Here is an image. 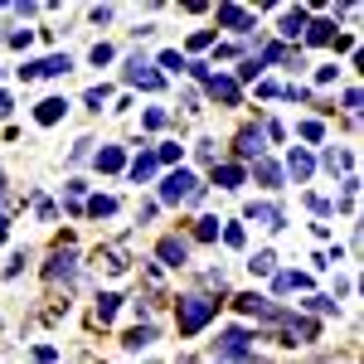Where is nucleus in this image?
Wrapping results in <instances>:
<instances>
[{
  "label": "nucleus",
  "instance_id": "nucleus-1",
  "mask_svg": "<svg viewBox=\"0 0 364 364\" xmlns=\"http://www.w3.org/2000/svg\"><path fill=\"white\" fill-rule=\"evenodd\" d=\"M214 311H219V301H209V296H180V306H175L180 335H194V330H204V326L214 321Z\"/></svg>",
  "mask_w": 364,
  "mask_h": 364
},
{
  "label": "nucleus",
  "instance_id": "nucleus-2",
  "mask_svg": "<svg viewBox=\"0 0 364 364\" xmlns=\"http://www.w3.org/2000/svg\"><path fill=\"white\" fill-rule=\"evenodd\" d=\"M204 199V185L190 175V170H170L166 185H161V204H199Z\"/></svg>",
  "mask_w": 364,
  "mask_h": 364
},
{
  "label": "nucleus",
  "instance_id": "nucleus-3",
  "mask_svg": "<svg viewBox=\"0 0 364 364\" xmlns=\"http://www.w3.org/2000/svg\"><path fill=\"white\" fill-rule=\"evenodd\" d=\"M127 83H131V88H146V92H161V88H166V78L155 73V68H151V64H146L141 54H136V59L127 64Z\"/></svg>",
  "mask_w": 364,
  "mask_h": 364
},
{
  "label": "nucleus",
  "instance_id": "nucleus-4",
  "mask_svg": "<svg viewBox=\"0 0 364 364\" xmlns=\"http://www.w3.org/2000/svg\"><path fill=\"white\" fill-rule=\"evenodd\" d=\"M233 151L243 155V161H263V151H268V136H263V127H243Z\"/></svg>",
  "mask_w": 364,
  "mask_h": 364
},
{
  "label": "nucleus",
  "instance_id": "nucleus-5",
  "mask_svg": "<svg viewBox=\"0 0 364 364\" xmlns=\"http://www.w3.org/2000/svg\"><path fill=\"white\" fill-rule=\"evenodd\" d=\"M73 64H68V54H54V59H39V64H25L20 68V78H64Z\"/></svg>",
  "mask_w": 364,
  "mask_h": 364
},
{
  "label": "nucleus",
  "instance_id": "nucleus-6",
  "mask_svg": "<svg viewBox=\"0 0 364 364\" xmlns=\"http://www.w3.org/2000/svg\"><path fill=\"white\" fill-rule=\"evenodd\" d=\"M78 272V257H73V248H59L54 257H49V268H44V277L49 282H68Z\"/></svg>",
  "mask_w": 364,
  "mask_h": 364
},
{
  "label": "nucleus",
  "instance_id": "nucleus-7",
  "mask_svg": "<svg viewBox=\"0 0 364 364\" xmlns=\"http://www.w3.org/2000/svg\"><path fill=\"white\" fill-rule=\"evenodd\" d=\"M233 306H238V311H248V316H263V321H282V311H277L268 296H257V291H248V296H233Z\"/></svg>",
  "mask_w": 364,
  "mask_h": 364
},
{
  "label": "nucleus",
  "instance_id": "nucleus-8",
  "mask_svg": "<svg viewBox=\"0 0 364 364\" xmlns=\"http://www.w3.org/2000/svg\"><path fill=\"white\" fill-rule=\"evenodd\" d=\"M248 330L243 326H233V330H224V340H219V359H248Z\"/></svg>",
  "mask_w": 364,
  "mask_h": 364
},
{
  "label": "nucleus",
  "instance_id": "nucleus-9",
  "mask_svg": "<svg viewBox=\"0 0 364 364\" xmlns=\"http://www.w3.org/2000/svg\"><path fill=\"white\" fill-rule=\"evenodd\" d=\"M204 88H209V97H214V102H224V107H238V83H233V78L209 73V78H204Z\"/></svg>",
  "mask_w": 364,
  "mask_h": 364
},
{
  "label": "nucleus",
  "instance_id": "nucleus-10",
  "mask_svg": "<svg viewBox=\"0 0 364 364\" xmlns=\"http://www.w3.org/2000/svg\"><path fill=\"white\" fill-rule=\"evenodd\" d=\"M219 25H224V29H252V10H243V5H219Z\"/></svg>",
  "mask_w": 364,
  "mask_h": 364
},
{
  "label": "nucleus",
  "instance_id": "nucleus-11",
  "mask_svg": "<svg viewBox=\"0 0 364 364\" xmlns=\"http://www.w3.org/2000/svg\"><path fill=\"white\" fill-rule=\"evenodd\" d=\"M155 252H161V263H166V268H180L185 257H190L185 238H161V248H155Z\"/></svg>",
  "mask_w": 364,
  "mask_h": 364
},
{
  "label": "nucleus",
  "instance_id": "nucleus-12",
  "mask_svg": "<svg viewBox=\"0 0 364 364\" xmlns=\"http://www.w3.org/2000/svg\"><path fill=\"white\" fill-rule=\"evenodd\" d=\"M122 166H127V151H122V146H102V151H97V170H102V175H117Z\"/></svg>",
  "mask_w": 364,
  "mask_h": 364
},
{
  "label": "nucleus",
  "instance_id": "nucleus-13",
  "mask_svg": "<svg viewBox=\"0 0 364 364\" xmlns=\"http://www.w3.org/2000/svg\"><path fill=\"white\" fill-rule=\"evenodd\" d=\"M248 219H252V224H263V229H282V224H287L277 204H252V209H248Z\"/></svg>",
  "mask_w": 364,
  "mask_h": 364
},
{
  "label": "nucleus",
  "instance_id": "nucleus-14",
  "mask_svg": "<svg viewBox=\"0 0 364 364\" xmlns=\"http://www.w3.org/2000/svg\"><path fill=\"white\" fill-rule=\"evenodd\" d=\"M287 170H291V180L301 185V180H311V170H316V161H311V155H306V151L296 146V151L287 155Z\"/></svg>",
  "mask_w": 364,
  "mask_h": 364
},
{
  "label": "nucleus",
  "instance_id": "nucleus-15",
  "mask_svg": "<svg viewBox=\"0 0 364 364\" xmlns=\"http://www.w3.org/2000/svg\"><path fill=\"white\" fill-rule=\"evenodd\" d=\"M64 112H68V102H64V97H44L34 117H39V127H54V122H59Z\"/></svg>",
  "mask_w": 364,
  "mask_h": 364
},
{
  "label": "nucleus",
  "instance_id": "nucleus-16",
  "mask_svg": "<svg viewBox=\"0 0 364 364\" xmlns=\"http://www.w3.org/2000/svg\"><path fill=\"white\" fill-rule=\"evenodd\" d=\"M306 25H311V15H306V5H296V10H287V15H282V34H287V39H296V34H306Z\"/></svg>",
  "mask_w": 364,
  "mask_h": 364
},
{
  "label": "nucleus",
  "instance_id": "nucleus-17",
  "mask_svg": "<svg viewBox=\"0 0 364 364\" xmlns=\"http://www.w3.org/2000/svg\"><path fill=\"white\" fill-rule=\"evenodd\" d=\"M127 170H131V180H136V185H146V180L155 175V151H141V155H136V161H131Z\"/></svg>",
  "mask_w": 364,
  "mask_h": 364
},
{
  "label": "nucleus",
  "instance_id": "nucleus-18",
  "mask_svg": "<svg viewBox=\"0 0 364 364\" xmlns=\"http://www.w3.org/2000/svg\"><path fill=\"white\" fill-rule=\"evenodd\" d=\"M335 39V20H311L306 25V44H330Z\"/></svg>",
  "mask_w": 364,
  "mask_h": 364
},
{
  "label": "nucleus",
  "instance_id": "nucleus-19",
  "mask_svg": "<svg viewBox=\"0 0 364 364\" xmlns=\"http://www.w3.org/2000/svg\"><path fill=\"white\" fill-rule=\"evenodd\" d=\"M214 185L219 190H238L243 185V166H214Z\"/></svg>",
  "mask_w": 364,
  "mask_h": 364
},
{
  "label": "nucleus",
  "instance_id": "nucleus-20",
  "mask_svg": "<svg viewBox=\"0 0 364 364\" xmlns=\"http://www.w3.org/2000/svg\"><path fill=\"white\" fill-rule=\"evenodd\" d=\"M272 287H277V291H306V287H311V277H306V272H277V277H272Z\"/></svg>",
  "mask_w": 364,
  "mask_h": 364
},
{
  "label": "nucleus",
  "instance_id": "nucleus-21",
  "mask_svg": "<svg viewBox=\"0 0 364 364\" xmlns=\"http://www.w3.org/2000/svg\"><path fill=\"white\" fill-rule=\"evenodd\" d=\"M306 340H316V326L311 321H287V345H306Z\"/></svg>",
  "mask_w": 364,
  "mask_h": 364
},
{
  "label": "nucleus",
  "instance_id": "nucleus-22",
  "mask_svg": "<svg viewBox=\"0 0 364 364\" xmlns=\"http://www.w3.org/2000/svg\"><path fill=\"white\" fill-rule=\"evenodd\" d=\"M350 166H354L350 151H326V170H330V175H350Z\"/></svg>",
  "mask_w": 364,
  "mask_h": 364
},
{
  "label": "nucleus",
  "instance_id": "nucleus-23",
  "mask_svg": "<svg viewBox=\"0 0 364 364\" xmlns=\"http://www.w3.org/2000/svg\"><path fill=\"white\" fill-rule=\"evenodd\" d=\"M151 340H155V330H151V326H136V330H127V335H122V345H127V350H146Z\"/></svg>",
  "mask_w": 364,
  "mask_h": 364
},
{
  "label": "nucleus",
  "instance_id": "nucleus-24",
  "mask_svg": "<svg viewBox=\"0 0 364 364\" xmlns=\"http://www.w3.org/2000/svg\"><path fill=\"white\" fill-rule=\"evenodd\" d=\"M88 214H92V219H107V214H117V199H112V194H97V199H88Z\"/></svg>",
  "mask_w": 364,
  "mask_h": 364
},
{
  "label": "nucleus",
  "instance_id": "nucleus-25",
  "mask_svg": "<svg viewBox=\"0 0 364 364\" xmlns=\"http://www.w3.org/2000/svg\"><path fill=\"white\" fill-rule=\"evenodd\" d=\"M257 180H263L268 190H277V185H282V170H277V166L268 161V155H263V161H257Z\"/></svg>",
  "mask_w": 364,
  "mask_h": 364
},
{
  "label": "nucleus",
  "instance_id": "nucleus-26",
  "mask_svg": "<svg viewBox=\"0 0 364 364\" xmlns=\"http://www.w3.org/2000/svg\"><path fill=\"white\" fill-rule=\"evenodd\" d=\"M248 268H252V277H272V268H277V257H272V252L263 248V252H257V257H252Z\"/></svg>",
  "mask_w": 364,
  "mask_h": 364
},
{
  "label": "nucleus",
  "instance_id": "nucleus-27",
  "mask_svg": "<svg viewBox=\"0 0 364 364\" xmlns=\"http://www.w3.org/2000/svg\"><path fill=\"white\" fill-rule=\"evenodd\" d=\"M117 306H122V296L102 291V296H97V321H112V316H117Z\"/></svg>",
  "mask_w": 364,
  "mask_h": 364
},
{
  "label": "nucleus",
  "instance_id": "nucleus-28",
  "mask_svg": "<svg viewBox=\"0 0 364 364\" xmlns=\"http://www.w3.org/2000/svg\"><path fill=\"white\" fill-rule=\"evenodd\" d=\"M107 97H112V88H107V83H102V88H88V107H92V112H102V107H107Z\"/></svg>",
  "mask_w": 364,
  "mask_h": 364
},
{
  "label": "nucleus",
  "instance_id": "nucleus-29",
  "mask_svg": "<svg viewBox=\"0 0 364 364\" xmlns=\"http://www.w3.org/2000/svg\"><path fill=\"white\" fill-rule=\"evenodd\" d=\"M88 59L102 68V64H112V59H117V49H112V44H92V54H88Z\"/></svg>",
  "mask_w": 364,
  "mask_h": 364
},
{
  "label": "nucleus",
  "instance_id": "nucleus-30",
  "mask_svg": "<svg viewBox=\"0 0 364 364\" xmlns=\"http://www.w3.org/2000/svg\"><path fill=\"white\" fill-rule=\"evenodd\" d=\"M194 238H204V243H214V238H219V219H199Z\"/></svg>",
  "mask_w": 364,
  "mask_h": 364
},
{
  "label": "nucleus",
  "instance_id": "nucleus-31",
  "mask_svg": "<svg viewBox=\"0 0 364 364\" xmlns=\"http://www.w3.org/2000/svg\"><path fill=\"white\" fill-rule=\"evenodd\" d=\"M306 306H311V311H321V316H335V296H311Z\"/></svg>",
  "mask_w": 364,
  "mask_h": 364
},
{
  "label": "nucleus",
  "instance_id": "nucleus-32",
  "mask_svg": "<svg viewBox=\"0 0 364 364\" xmlns=\"http://www.w3.org/2000/svg\"><path fill=\"white\" fill-rule=\"evenodd\" d=\"M161 68H170V73H185V59L175 54V49H166V54H161Z\"/></svg>",
  "mask_w": 364,
  "mask_h": 364
},
{
  "label": "nucleus",
  "instance_id": "nucleus-33",
  "mask_svg": "<svg viewBox=\"0 0 364 364\" xmlns=\"http://www.w3.org/2000/svg\"><path fill=\"white\" fill-rule=\"evenodd\" d=\"M257 73H263V64H257V59H243V64H238V78H243V83L257 78Z\"/></svg>",
  "mask_w": 364,
  "mask_h": 364
},
{
  "label": "nucleus",
  "instance_id": "nucleus-34",
  "mask_svg": "<svg viewBox=\"0 0 364 364\" xmlns=\"http://www.w3.org/2000/svg\"><path fill=\"white\" fill-rule=\"evenodd\" d=\"M214 44V29H199V34H190V49H209Z\"/></svg>",
  "mask_w": 364,
  "mask_h": 364
},
{
  "label": "nucleus",
  "instance_id": "nucleus-35",
  "mask_svg": "<svg viewBox=\"0 0 364 364\" xmlns=\"http://www.w3.org/2000/svg\"><path fill=\"white\" fill-rule=\"evenodd\" d=\"M301 136H306V141H321L326 127H321V122H301Z\"/></svg>",
  "mask_w": 364,
  "mask_h": 364
},
{
  "label": "nucleus",
  "instance_id": "nucleus-36",
  "mask_svg": "<svg viewBox=\"0 0 364 364\" xmlns=\"http://www.w3.org/2000/svg\"><path fill=\"white\" fill-rule=\"evenodd\" d=\"M155 161H180V146H175V141H166L161 151H155Z\"/></svg>",
  "mask_w": 364,
  "mask_h": 364
},
{
  "label": "nucleus",
  "instance_id": "nucleus-37",
  "mask_svg": "<svg viewBox=\"0 0 364 364\" xmlns=\"http://www.w3.org/2000/svg\"><path fill=\"white\" fill-rule=\"evenodd\" d=\"M5 39H10V44H15V49H29V39H34V34H29V29H10V34H5Z\"/></svg>",
  "mask_w": 364,
  "mask_h": 364
},
{
  "label": "nucleus",
  "instance_id": "nucleus-38",
  "mask_svg": "<svg viewBox=\"0 0 364 364\" xmlns=\"http://www.w3.org/2000/svg\"><path fill=\"white\" fill-rule=\"evenodd\" d=\"M224 243H229V248H243V229L229 224V229H224Z\"/></svg>",
  "mask_w": 364,
  "mask_h": 364
},
{
  "label": "nucleus",
  "instance_id": "nucleus-39",
  "mask_svg": "<svg viewBox=\"0 0 364 364\" xmlns=\"http://www.w3.org/2000/svg\"><path fill=\"white\" fill-rule=\"evenodd\" d=\"M146 127H151V131H161V127H166V112H161V107H151V112H146Z\"/></svg>",
  "mask_w": 364,
  "mask_h": 364
},
{
  "label": "nucleus",
  "instance_id": "nucleus-40",
  "mask_svg": "<svg viewBox=\"0 0 364 364\" xmlns=\"http://www.w3.org/2000/svg\"><path fill=\"white\" fill-rule=\"evenodd\" d=\"M306 204H311L316 214H330V199H321V194H306Z\"/></svg>",
  "mask_w": 364,
  "mask_h": 364
},
{
  "label": "nucleus",
  "instance_id": "nucleus-41",
  "mask_svg": "<svg viewBox=\"0 0 364 364\" xmlns=\"http://www.w3.org/2000/svg\"><path fill=\"white\" fill-rule=\"evenodd\" d=\"M335 73H340V68H335V64H326V68H316V83L326 88V83H335Z\"/></svg>",
  "mask_w": 364,
  "mask_h": 364
},
{
  "label": "nucleus",
  "instance_id": "nucleus-42",
  "mask_svg": "<svg viewBox=\"0 0 364 364\" xmlns=\"http://www.w3.org/2000/svg\"><path fill=\"white\" fill-rule=\"evenodd\" d=\"M20 268H25V252H15L10 263H5V277H20Z\"/></svg>",
  "mask_w": 364,
  "mask_h": 364
},
{
  "label": "nucleus",
  "instance_id": "nucleus-43",
  "mask_svg": "<svg viewBox=\"0 0 364 364\" xmlns=\"http://www.w3.org/2000/svg\"><path fill=\"white\" fill-rule=\"evenodd\" d=\"M34 364H54V350H49V345H39V350H34Z\"/></svg>",
  "mask_w": 364,
  "mask_h": 364
},
{
  "label": "nucleus",
  "instance_id": "nucleus-44",
  "mask_svg": "<svg viewBox=\"0 0 364 364\" xmlns=\"http://www.w3.org/2000/svg\"><path fill=\"white\" fill-rule=\"evenodd\" d=\"M10 107H15V102H10V92H0V122L10 117Z\"/></svg>",
  "mask_w": 364,
  "mask_h": 364
},
{
  "label": "nucleus",
  "instance_id": "nucleus-45",
  "mask_svg": "<svg viewBox=\"0 0 364 364\" xmlns=\"http://www.w3.org/2000/svg\"><path fill=\"white\" fill-rule=\"evenodd\" d=\"M0 243H5V219H0Z\"/></svg>",
  "mask_w": 364,
  "mask_h": 364
},
{
  "label": "nucleus",
  "instance_id": "nucleus-46",
  "mask_svg": "<svg viewBox=\"0 0 364 364\" xmlns=\"http://www.w3.org/2000/svg\"><path fill=\"white\" fill-rule=\"evenodd\" d=\"M0 190H5V175H0Z\"/></svg>",
  "mask_w": 364,
  "mask_h": 364
}]
</instances>
